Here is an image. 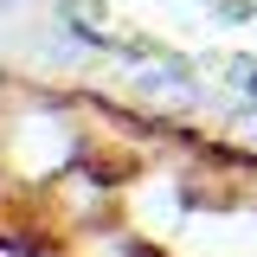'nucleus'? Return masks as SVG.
<instances>
[{
  "mask_svg": "<svg viewBox=\"0 0 257 257\" xmlns=\"http://www.w3.org/2000/svg\"><path fill=\"white\" fill-rule=\"evenodd\" d=\"M231 142H238L244 155H257V103H244V109L231 116Z\"/></svg>",
  "mask_w": 257,
  "mask_h": 257,
  "instance_id": "obj_2",
  "label": "nucleus"
},
{
  "mask_svg": "<svg viewBox=\"0 0 257 257\" xmlns=\"http://www.w3.org/2000/svg\"><path fill=\"white\" fill-rule=\"evenodd\" d=\"M135 90L148 96V103H167V109H193L199 103V84L187 77V64H148L135 77Z\"/></svg>",
  "mask_w": 257,
  "mask_h": 257,
  "instance_id": "obj_1",
  "label": "nucleus"
},
{
  "mask_svg": "<svg viewBox=\"0 0 257 257\" xmlns=\"http://www.w3.org/2000/svg\"><path fill=\"white\" fill-rule=\"evenodd\" d=\"M231 84H238V90L257 103V58H238V64H231Z\"/></svg>",
  "mask_w": 257,
  "mask_h": 257,
  "instance_id": "obj_3",
  "label": "nucleus"
},
{
  "mask_svg": "<svg viewBox=\"0 0 257 257\" xmlns=\"http://www.w3.org/2000/svg\"><path fill=\"white\" fill-rule=\"evenodd\" d=\"M0 7H13V0H0Z\"/></svg>",
  "mask_w": 257,
  "mask_h": 257,
  "instance_id": "obj_4",
  "label": "nucleus"
}]
</instances>
